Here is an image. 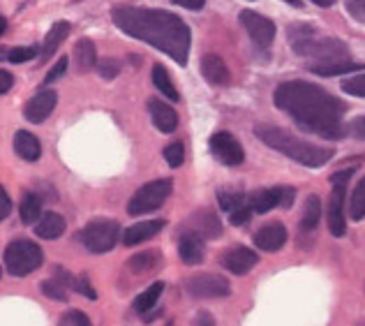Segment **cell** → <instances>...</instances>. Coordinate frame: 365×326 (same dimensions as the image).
Wrapping results in <instances>:
<instances>
[{
  "mask_svg": "<svg viewBox=\"0 0 365 326\" xmlns=\"http://www.w3.org/2000/svg\"><path fill=\"white\" fill-rule=\"evenodd\" d=\"M273 102L277 109L299 123V126L324 139H340L347 134L342 118L347 113V104L340 98L326 93L322 86L310 81H284L275 88Z\"/></svg>",
  "mask_w": 365,
  "mask_h": 326,
  "instance_id": "1",
  "label": "cell"
},
{
  "mask_svg": "<svg viewBox=\"0 0 365 326\" xmlns=\"http://www.w3.org/2000/svg\"><path fill=\"white\" fill-rule=\"evenodd\" d=\"M111 19L125 35L155 46V49L167 54L171 61L182 67L187 65L192 33L190 26L180 16L165 12V9L118 5L113 7Z\"/></svg>",
  "mask_w": 365,
  "mask_h": 326,
  "instance_id": "2",
  "label": "cell"
},
{
  "mask_svg": "<svg viewBox=\"0 0 365 326\" xmlns=\"http://www.w3.org/2000/svg\"><path fill=\"white\" fill-rule=\"evenodd\" d=\"M255 134H257V139H262L268 148L282 153V156L292 158V160L299 162V165L310 167V169L324 167L326 162L335 156L333 148L314 146V143L303 141V139L294 137V134L284 132L275 126H259V128H255Z\"/></svg>",
  "mask_w": 365,
  "mask_h": 326,
  "instance_id": "3",
  "label": "cell"
},
{
  "mask_svg": "<svg viewBox=\"0 0 365 326\" xmlns=\"http://www.w3.org/2000/svg\"><path fill=\"white\" fill-rule=\"evenodd\" d=\"M42 262H44L42 248L35 241H28V238H16L5 250V266L9 275L14 277H24L28 273H33L35 268L42 266Z\"/></svg>",
  "mask_w": 365,
  "mask_h": 326,
  "instance_id": "4",
  "label": "cell"
},
{
  "mask_svg": "<svg viewBox=\"0 0 365 326\" xmlns=\"http://www.w3.org/2000/svg\"><path fill=\"white\" fill-rule=\"evenodd\" d=\"M171 188H174V180L171 178L150 180V183L139 188L137 193L132 195V199L128 201V213L130 215H146V213H153V210H158L171 195Z\"/></svg>",
  "mask_w": 365,
  "mask_h": 326,
  "instance_id": "5",
  "label": "cell"
},
{
  "mask_svg": "<svg viewBox=\"0 0 365 326\" xmlns=\"http://www.w3.org/2000/svg\"><path fill=\"white\" fill-rule=\"evenodd\" d=\"M118 236H120V227L116 220L100 218L83 227L81 241L86 245V250H91L93 255H104L113 250V245L118 243Z\"/></svg>",
  "mask_w": 365,
  "mask_h": 326,
  "instance_id": "6",
  "label": "cell"
},
{
  "mask_svg": "<svg viewBox=\"0 0 365 326\" xmlns=\"http://www.w3.org/2000/svg\"><path fill=\"white\" fill-rule=\"evenodd\" d=\"M354 176V167L342 169L338 174L331 176L333 183V193L329 199V229L335 238L344 236L347 232V220H344V201H347V183Z\"/></svg>",
  "mask_w": 365,
  "mask_h": 326,
  "instance_id": "7",
  "label": "cell"
},
{
  "mask_svg": "<svg viewBox=\"0 0 365 326\" xmlns=\"http://www.w3.org/2000/svg\"><path fill=\"white\" fill-rule=\"evenodd\" d=\"M185 292L192 299H225L232 294V285L227 277L215 273H201L192 275L185 280Z\"/></svg>",
  "mask_w": 365,
  "mask_h": 326,
  "instance_id": "8",
  "label": "cell"
},
{
  "mask_svg": "<svg viewBox=\"0 0 365 326\" xmlns=\"http://www.w3.org/2000/svg\"><path fill=\"white\" fill-rule=\"evenodd\" d=\"M210 153H213V158L222 162L225 167H238V165H243V160H245V151L241 146V141L229 132H215L213 137H210Z\"/></svg>",
  "mask_w": 365,
  "mask_h": 326,
  "instance_id": "9",
  "label": "cell"
},
{
  "mask_svg": "<svg viewBox=\"0 0 365 326\" xmlns=\"http://www.w3.org/2000/svg\"><path fill=\"white\" fill-rule=\"evenodd\" d=\"M241 24L247 31L250 40H252L257 46H262V49H268V46L273 44L275 40V24L271 19H266L257 12H250V9H243L241 12Z\"/></svg>",
  "mask_w": 365,
  "mask_h": 326,
  "instance_id": "10",
  "label": "cell"
},
{
  "mask_svg": "<svg viewBox=\"0 0 365 326\" xmlns=\"http://www.w3.org/2000/svg\"><path fill=\"white\" fill-rule=\"evenodd\" d=\"M56 104H58V95H56V91L44 88V91L37 93L35 98L28 100L24 113H26L28 121L37 126V123H44L46 118L51 116L53 109H56Z\"/></svg>",
  "mask_w": 365,
  "mask_h": 326,
  "instance_id": "11",
  "label": "cell"
},
{
  "mask_svg": "<svg viewBox=\"0 0 365 326\" xmlns=\"http://www.w3.org/2000/svg\"><path fill=\"white\" fill-rule=\"evenodd\" d=\"M257 262H259L257 253L250 250V248H243V245L232 248V250H227L222 255V266L227 268L229 273H234V275L250 273L257 266Z\"/></svg>",
  "mask_w": 365,
  "mask_h": 326,
  "instance_id": "12",
  "label": "cell"
},
{
  "mask_svg": "<svg viewBox=\"0 0 365 326\" xmlns=\"http://www.w3.org/2000/svg\"><path fill=\"white\" fill-rule=\"evenodd\" d=\"M178 257H180V262L187 264V266L201 264L206 257L204 238L195 232H190V229H185V232L180 234V241H178Z\"/></svg>",
  "mask_w": 365,
  "mask_h": 326,
  "instance_id": "13",
  "label": "cell"
},
{
  "mask_svg": "<svg viewBox=\"0 0 365 326\" xmlns=\"http://www.w3.org/2000/svg\"><path fill=\"white\" fill-rule=\"evenodd\" d=\"M287 243V229L280 223H271L255 234V245L264 253H277Z\"/></svg>",
  "mask_w": 365,
  "mask_h": 326,
  "instance_id": "14",
  "label": "cell"
},
{
  "mask_svg": "<svg viewBox=\"0 0 365 326\" xmlns=\"http://www.w3.org/2000/svg\"><path fill=\"white\" fill-rule=\"evenodd\" d=\"M162 229H165V220H160V218L158 220H141V223L125 229L123 243L125 245H139V243L146 241V238L158 236Z\"/></svg>",
  "mask_w": 365,
  "mask_h": 326,
  "instance_id": "15",
  "label": "cell"
},
{
  "mask_svg": "<svg viewBox=\"0 0 365 326\" xmlns=\"http://www.w3.org/2000/svg\"><path fill=\"white\" fill-rule=\"evenodd\" d=\"M190 232L199 234L201 238H217L220 234H222V225H220L217 215L213 213V210H201V213L192 215L190 218Z\"/></svg>",
  "mask_w": 365,
  "mask_h": 326,
  "instance_id": "16",
  "label": "cell"
},
{
  "mask_svg": "<svg viewBox=\"0 0 365 326\" xmlns=\"http://www.w3.org/2000/svg\"><path fill=\"white\" fill-rule=\"evenodd\" d=\"M148 111H150V118H153V126H155L160 132H174L178 128V116L176 111L169 107V104L160 102V100H150L148 102Z\"/></svg>",
  "mask_w": 365,
  "mask_h": 326,
  "instance_id": "17",
  "label": "cell"
},
{
  "mask_svg": "<svg viewBox=\"0 0 365 326\" xmlns=\"http://www.w3.org/2000/svg\"><path fill=\"white\" fill-rule=\"evenodd\" d=\"M201 72H204L206 81L213 83V86H227L229 83V67L217 54H206L204 58H201Z\"/></svg>",
  "mask_w": 365,
  "mask_h": 326,
  "instance_id": "18",
  "label": "cell"
},
{
  "mask_svg": "<svg viewBox=\"0 0 365 326\" xmlns=\"http://www.w3.org/2000/svg\"><path fill=\"white\" fill-rule=\"evenodd\" d=\"M14 151L19 158H24L26 162H35L40 160L42 156V146H40V139L31 134L28 130H19L14 134Z\"/></svg>",
  "mask_w": 365,
  "mask_h": 326,
  "instance_id": "19",
  "label": "cell"
},
{
  "mask_svg": "<svg viewBox=\"0 0 365 326\" xmlns=\"http://www.w3.org/2000/svg\"><path fill=\"white\" fill-rule=\"evenodd\" d=\"M282 204V188H268L259 190L247 199V206L252 208V213H268Z\"/></svg>",
  "mask_w": 365,
  "mask_h": 326,
  "instance_id": "20",
  "label": "cell"
},
{
  "mask_svg": "<svg viewBox=\"0 0 365 326\" xmlns=\"http://www.w3.org/2000/svg\"><path fill=\"white\" fill-rule=\"evenodd\" d=\"M35 234L46 241H56L65 234V218L58 213H42L35 223Z\"/></svg>",
  "mask_w": 365,
  "mask_h": 326,
  "instance_id": "21",
  "label": "cell"
},
{
  "mask_svg": "<svg viewBox=\"0 0 365 326\" xmlns=\"http://www.w3.org/2000/svg\"><path fill=\"white\" fill-rule=\"evenodd\" d=\"M67 35H70V24H67V21H56V24L51 26V31L46 33V40H44V44H42L40 63H44V61H49V58H51L53 51L58 49V46L67 40Z\"/></svg>",
  "mask_w": 365,
  "mask_h": 326,
  "instance_id": "22",
  "label": "cell"
},
{
  "mask_svg": "<svg viewBox=\"0 0 365 326\" xmlns=\"http://www.w3.org/2000/svg\"><path fill=\"white\" fill-rule=\"evenodd\" d=\"M307 70L319 74V76H340L347 72H361L365 70V63H354V61H333V63H322V65H307Z\"/></svg>",
  "mask_w": 365,
  "mask_h": 326,
  "instance_id": "23",
  "label": "cell"
},
{
  "mask_svg": "<svg viewBox=\"0 0 365 326\" xmlns=\"http://www.w3.org/2000/svg\"><path fill=\"white\" fill-rule=\"evenodd\" d=\"M322 220V199L317 195H310L305 199L303 215H301V234H310L317 229Z\"/></svg>",
  "mask_w": 365,
  "mask_h": 326,
  "instance_id": "24",
  "label": "cell"
},
{
  "mask_svg": "<svg viewBox=\"0 0 365 326\" xmlns=\"http://www.w3.org/2000/svg\"><path fill=\"white\" fill-rule=\"evenodd\" d=\"M19 215H21L24 225H35L42 215V197L35 193H28L21 204H19Z\"/></svg>",
  "mask_w": 365,
  "mask_h": 326,
  "instance_id": "25",
  "label": "cell"
},
{
  "mask_svg": "<svg viewBox=\"0 0 365 326\" xmlns=\"http://www.w3.org/2000/svg\"><path fill=\"white\" fill-rule=\"evenodd\" d=\"M162 294H165V282H153L146 292H141L137 296V301H134V310L146 317V312H150L153 308H155V303L160 301Z\"/></svg>",
  "mask_w": 365,
  "mask_h": 326,
  "instance_id": "26",
  "label": "cell"
},
{
  "mask_svg": "<svg viewBox=\"0 0 365 326\" xmlns=\"http://www.w3.org/2000/svg\"><path fill=\"white\" fill-rule=\"evenodd\" d=\"M153 83H155V88L165 95V98H169L171 102H178L180 100V95L176 91V86L174 81H171V76L167 74V70L162 65H155L153 67Z\"/></svg>",
  "mask_w": 365,
  "mask_h": 326,
  "instance_id": "27",
  "label": "cell"
},
{
  "mask_svg": "<svg viewBox=\"0 0 365 326\" xmlns=\"http://www.w3.org/2000/svg\"><path fill=\"white\" fill-rule=\"evenodd\" d=\"M74 58H76V65H79L81 72H88L91 67L98 65L95 44L91 40H79V42H76V49H74Z\"/></svg>",
  "mask_w": 365,
  "mask_h": 326,
  "instance_id": "28",
  "label": "cell"
},
{
  "mask_svg": "<svg viewBox=\"0 0 365 326\" xmlns=\"http://www.w3.org/2000/svg\"><path fill=\"white\" fill-rule=\"evenodd\" d=\"M349 215H351V220H356V223L365 218V176L356 183V190H354V195H351Z\"/></svg>",
  "mask_w": 365,
  "mask_h": 326,
  "instance_id": "29",
  "label": "cell"
},
{
  "mask_svg": "<svg viewBox=\"0 0 365 326\" xmlns=\"http://www.w3.org/2000/svg\"><path fill=\"white\" fill-rule=\"evenodd\" d=\"M217 201H220V208H225V210H236L238 206H243L245 204V195L241 193V190H220L217 193Z\"/></svg>",
  "mask_w": 365,
  "mask_h": 326,
  "instance_id": "30",
  "label": "cell"
},
{
  "mask_svg": "<svg viewBox=\"0 0 365 326\" xmlns=\"http://www.w3.org/2000/svg\"><path fill=\"white\" fill-rule=\"evenodd\" d=\"M158 264V253L150 250V253H141V255H134L130 260V268H134V271H150L153 266Z\"/></svg>",
  "mask_w": 365,
  "mask_h": 326,
  "instance_id": "31",
  "label": "cell"
},
{
  "mask_svg": "<svg viewBox=\"0 0 365 326\" xmlns=\"http://www.w3.org/2000/svg\"><path fill=\"white\" fill-rule=\"evenodd\" d=\"M42 292L46 299H53V301H67V290L58 282V280H44L42 282Z\"/></svg>",
  "mask_w": 365,
  "mask_h": 326,
  "instance_id": "32",
  "label": "cell"
},
{
  "mask_svg": "<svg viewBox=\"0 0 365 326\" xmlns=\"http://www.w3.org/2000/svg\"><path fill=\"white\" fill-rule=\"evenodd\" d=\"M165 160L169 162V167H180L182 165V160H185V148H182L180 141L169 143V146L165 148Z\"/></svg>",
  "mask_w": 365,
  "mask_h": 326,
  "instance_id": "33",
  "label": "cell"
},
{
  "mask_svg": "<svg viewBox=\"0 0 365 326\" xmlns=\"http://www.w3.org/2000/svg\"><path fill=\"white\" fill-rule=\"evenodd\" d=\"M342 91L349 95H356V98H365V74H356V76H351V79H344Z\"/></svg>",
  "mask_w": 365,
  "mask_h": 326,
  "instance_id": "34",
  "label": "cell"
},
{
  "mask_svg": "<svg viewBox=\"0 0 365 326\" xmlns=\"http://www.w3.org/2000/svg\"><path fill=\"white\" fill-rule=\"evenodd\" d=\"M35 46H16V49H9L5 58L9 63H26V61H33L35 58Z\"/></svg>",
  "mask_w": 365,
  "mask_h": 326,
  "instance_id": "35",
  "label": "cell"
},
{
  "mask_svg": "<svg viewBox=\"0 0 365 326\" xmlns=\"http://www.w3.org/2000/svg\"><path fill=\"white\" fill-rule=\"evenodd\" d=\"M58 326H93L91 320L86 317V312L81 310H70V312H65L63 317H61V324Z\"/></svg>",
  "mask_w": 365,
  "mask_h": 326,
  "instance_id": "36",
  "label": "cell"
},
{
  "mask_svg": "<svg viewBox=\"0 0 365 326\" xmlns=\"http://www.w3.org/2000/svg\"><path fill=\"white\" fill-rule=\"evenodd\" d=\"M74 292H79V294H83L86 299H91V301H95L98 299V294H95V287L91 285V277L88 275H76V282H74Z\"/></svg>",
  "mask_w": 365,
  "mask_h": 326,
  "instance_id": "37",
  "label": "cell"
},
{
  "mask_svg": "<svg viewBox=\"0 0 365 326\" xmlns=\"http://www.w3.org/2000/svg\"><path fill=\"white\" fill-rule=\"evenodd\" d=\"M98 70H100L102 79H116L118 72H120V63L113 61V58H104L98 63Z\"/></svg>",
  "mask_w": 365,
  "mask_h": 326,
  "instance_id": "38",
  "label": "cell"
},
{
  "mask_svg": "<svg viewBox=\"0 0 365 326\" xmlns=\"http://www.w3.org/2000/svg\"><path fill=\"white\" fill-rule=\"evenodd\" d=\"M67 65H70V58H67V56H63V58H58V63H56V65L51 67V72L44 76V83H53V81H58L61 76L67 72Z\"/></svg>",
  "mask_w": 365,
  "mask_h": 326,
  "instance_id": "39",
  "label": "cell"
},
{
  "mask_svg": "<svg viewBox=\"0 0 365 326\" xmlns=\"http://www.w3.org/2000/svg\"><path fill=\"white\" fill-rule=\"evenodd\" d=\"M250 218H252V208H250V206H247V201H245L243 206H238L236 210H232V218H229V220H232V225H234V227H241V225L247 223Z\"/></svg>",
  "mask_w": 365,
  "mask_h": 326,
  "instance_id": "40",
  "label": "cell"
},
{
  "mask_svg": "<svg viewBox=\"0 0 365 326\" xmlns=\"http://www.w3.org/2000/svg\"><path fill=\"white\" fill-rule=\"evenodd\" d=\"M12 213V199H9V195H7V190L0 185V223Z\"/></svg>",
  "mask_w": 365,
  "mask_h": 326,
  "instance_id": "41",
  "label": "cell"
},
{
  "mask_svg": "<svg viewBox=\"0 0 365 326\" xmlns=\"http://www.w3.org/2000/svg\"><path fill=\"white\" fill-rule=\"evenodd\" d=\"M344 3H347V9L359 21H365V0H344Z\"/></svg>",
  "mask_w": 365,
  "mask_h": 326,
  "instance_id": "42",
  "label": "cell"
},
{
  "mask_svg": "<svg viewBox=\"0 0 365 326\" xmlns=\"http://www.w3.org/2000/svg\"><path fill=\"white\" fill-rule=\"evenodd\" d=\"M12 86H14V76L9 72H5V70H0V95L12 91Z\"/></svg>",
  "mask_w": 365,
  "mask_h": 326,
  "instance_id": "43",
  "label": "cell"
},
{
  "mask_svg": "<svg viewBox=\"0 0 365 326\" xmlns=\"http://www.w3.org/2000/svg\"><path fill=\"white\" fill-rule=\"evenodd\" d=\"M192 326H215V320H213V315H210V312H199Z\"/></svg>",
  "mask_w": 365,
  "mask_h": 326,
  "instance_id": "44",
  "label": "cell"
},
{
  "mask_svg": "<svg viewBox=\"0 0 365 326\" xmlns=\"http://www.w3.org/2000/svg\"><path fill=\"white\" fill-rule=\"evenodd\" d=\"M294 197H296V190L294 188H282V208H292L294 204Z\"/></svg>",
  "mask_w": 365,
  "mask_h": 326,
  "instance_id": "45",
  "label": "cell"
},
{
  "mask_svg": "<svg viewBox=\"0 0 365 326\" xmlns=\"http://www.w3.org/2000/svg\"><path fill=\"white\" fill-rule=\"evenodd\" d=\"M176 5L185 7V9H201L206 5V0H174Z\"/></svg>",
  "mask_w": 365,
  "mask_h": 326,
  "instance_id": "46",
  "label": "cell"
},
{
  "mask_svg": "<svg viewBox=\"0 0 365 326\" xmlns=\"http://www.w3.org/2000/svg\"><path fill=\"white\" fill-rule=\"evenodd\" d=\"M354 132H361L363 137H365V118H359V121H354Z\"/></svg>",
  "mask_w": 365,
  "mask_h": 326,
  "instance_id": "47",
  "label": "cell"
},
{
  "mask_svg": "<svg viewBox=\"0 0 365 326\" xmlns=\"http://www.w3.org/2000/svg\"><path fill=\"white\" fill-rule=\"evenodd\" d=\"M312 3H314V5H319V7H331V5L335 3V0H312Z\"/></svg>",
  "mask_w": 365,
  "mask_h": 326,
  "instance_id": "48",
  "label": "cell"
},
{
  "mask_svg": "<svg viewBox=\"0 0 365 326\" xmlns=\"http://www.w3.org/2000/svg\"><path fill=\"white\" fill-rule=\"evenodd\" d=\"M5 31H7V21H5V16L0 14V35H3Z\"/></svg>",
  "mask_w": 365,
  "mask_h": 326,
  "instance_id": "49",
  "label": "cell"
},
{
  "mask_svg": "<svg viewBox=\"0 0 365 326\" xmlns=\"http://www.w3.org/2000/svg\"><path fill=\"white\" fill-rule=\"evenodd\" d=\"M284 3H289V5H294V7H301V5H303L301 0H284Z\"/></svg>",
  "mask_w": 365,
  "mask_h": 326,
  "instance_id": "50",
  "label": "cell"
},
{
  "mask_svg": "<svg viewBox=\"0 0 365 326\" xmlns=\"http://www.w3.org/2000/svg\"><path fill=\"white\" fill-rule=\"evenodd\" d=\"M0 277H3V268H0Z\"/></svg>",
  "mask_w": 365,
  "mask_h": 326,
  "instance_id": "51",
  "label": "cell"
}]
</instances>
